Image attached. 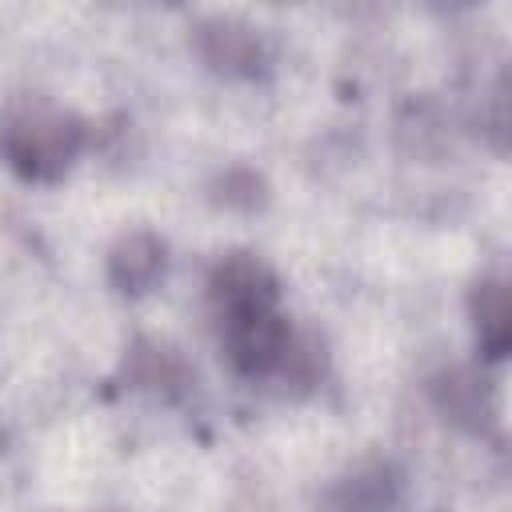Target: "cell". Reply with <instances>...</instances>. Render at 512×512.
Segmentation results:
<instances>
[{"label": "cell", "mask_w": 512, "mask_h": 512, "mask_svg": "<svg viewBox=\"0 0 512 512\" xmlns=\"http://www.w3.org/2000/svg\"><path fill=\"white\" fill-rule=\"evenodd\" d=\"M128 380L140 384V388H152V392H164V396H176L184 384H188V368L184 360L168 348V344H156V340H136L128 360Z\"/></svg>", "instance_id": "9"}, {"label": "cell", "mask_w": 512, "mask_h": 512, "mask_svg": "<svg viewBox=\"0 0 512 512\" xmlns=\"http://www.w3.org/2000/svg\"><path fill=\"white\" fill-rule=\"evenodd\" d=\"M220 324H224V352L240 376H268L284 368L292 352V328L276 304L220 312Z\"/></svg>", "instance_id": "2"}, {"label": "cell", "mask_w": 512, "mask_h": 512, "mask_svg": "<svg viewBox=\"0 0 512 512\" xmlns=\"http://www.w3.org/2000/svg\"><path fill=\"white\" fill-rule=\"evenodd\" d=\"M196 48L216 72L228 76H260L268 64V48L260 32L232 16H204L196 24Z\"/></svg>", "instance_id": "3"}, {"label": "cell", "mask_w": 512, "mask_h": 512, "mask_svg": "<svg viewBox=\"0 0 512 512\" xmlns=\"http://www.w3.org/2000/svg\"><path fill=\"white\" fill-rule=\"evenodd\" d=\"M84 140V120L48 100H24L0 120V156L24 180H60L80 156Z\"/></svg>", "instance_id": "1"}, {"label": "cell", "mask_w": 512, "mask_h": 512, "mask_svg": "<svg viewBox=\"0 0 512 512\" xmlns=\"http://www.w3.org/2000/svg\"><path fill=\"white\" fill-rule=\"evenodd\" d=\"M472 324L476 340L488 360H500L512 344V320H508V288L500 276H488L472 288Z\"/></svg>", "instance_id": "8"}, {"label": "cell", "mask_w": 512, "mask_h": 512, "mask_svg": "<svg viewBox=\"0 0 512 512\" xmlns=\"http://www.w3.org/2000/svg\"><path fill=\"white\" fill-rule=\"evenodd\" d=\"M432 404L444 412V420H452V424H460L464 432H476V436L488 432L492 420H496L488 384L472 368H452V372L436 376L432 380Z\"/></svg>", "instance_id": "5"}, {"label": "cell", "mask_w": 512, "mask_h": 512, "mask_svg": "<svg viewBox=\"0 0 512 512\" xmlns=\"http://www.w3.org/2000/svg\"><path fill=\"white\" fill-rule=\"evenodd\" d=\"M208 292H212L220 312L252 308V304H276L280 300L276 272L264 260H256L252 252H228L224 260H216V268L208 276Z\"/></svg>", "instance_id": "4"}, {"label": "cell", "mask_w": 512, "mask_h": 512, "mask_svg": "<svg viewBox=\"0 0 512 512\" xmlns=\"http://www.w3.org/2000/svg\"><path fill=\"white\" fill-rule=\"evenodd\" d=\"M160 276H164V244L152 232H128V236H120L112 244V252H108V280L120 292L140 296Z\"/></svg>", "instance_id": "7"}, {"label": "cell", "mask_w": 512, "mask_h": 512, "mask_svg": "<svg viewBox=\"0 0 512 512\" xmlns=\"http://www.w3.org/2000/svg\"><path fill=\"white\" fill-rule=\"evenodd\" d=\"M400 472L392 464H364L356 472H348L332 496H328V508L332 512H396L400 508Z\"/></svg>", "instance_id": "6"}]
</instances>
